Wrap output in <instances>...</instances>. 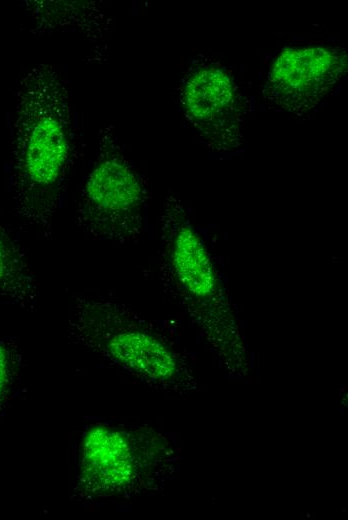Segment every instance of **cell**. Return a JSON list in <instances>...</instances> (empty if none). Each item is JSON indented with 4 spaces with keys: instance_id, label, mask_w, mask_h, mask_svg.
<instances>
[{
    "instance_id": "cell-1",
    "label": "cell",
    "mask_w": 348,
    "mask_h": 520,
    "mask_svg": "<svg viewBox=\"0 0 348 520\" xmlns=\"http://www.w3.org/2000/svg\"><path fill=\"white\" fill-rule=\"evenodd\" d=\"M73 157L66 83L49 64L20 82L12 125V189L16 211L43 234L51 233Z\"/></svg>"
},
{
    "instance_id": "cell-2",
    "label": "cell",
    "mask_w": 348,
    "mask_h": 520,
    "mask_svg": "<svg viewBox=\"0 0 348 520\" xmlns=\"http://www.w3.org/2000/svg\"><path fill=\"white\" fill-rule=\"evenodd\" d=\"M68 339L109 364L160 388H180L186 363L173 343L109 296L78 297L67 326Z\"/></svg>"
},
{
    "instance_id": "cell-3",
    "label": "cell",
    "mask_w": 348,
    "mask_h": 520,
    "mask_svg": "<svg viewBox=\"0 0 348 520\" xmlns=\"http://www.w3.org/2000/svg\"><path fill=\"white\" fill-rule=\"evenodd\" d=\"M160 274L164 285L225 354L241 349L222 274L184 202L166 198L160 217Z\"/></svg>"
},
{
    "instance_id": "cell-4",
    "label": "cell",
    "mask_w": 348,
    "mask_h": 520,
    "mask_svg": "<svg viewBox=\"0 0 348 520\" xmlns=\"http://www.w3.org/2000/svg\"><path fill=\"white\" fill-rule=\"evenodd\" d=\"M173 461L164 436L148 428L94 421L77 444L71 499L91 503L156 485Z\"/></svg>"
},
{
    "instance_id": "cell-5",
    "label": "cell",
    "mask_w": 348,
    "mask_h": 520,
    "mask_svg": "<svg viewBox=\"0 0 348 520\" xmlns=\"http://www.w3.org/2000/svg\"><path fill=\"white\" fill-rule=\"evenodd\" d=\"M148 198L145 180L122 151L114 128L106 126L80 191L78 226L97 240L134 241L143 233Z\"/></svg>"
},
{
    "instance_id": "cell-6",
    "label": "cell",
    "mask_w": 348,
    "mask_h": 520,
    "mask_svg": "<svg viewBox=\"0 0 348 520\" xmlns=\"http://www.w3.org/2000/svg\"><path fill=\"white\" fill-rule=\"evenodd\" d=\"M180 102L187 120L208 147L230 151L240 145L244 103L231 74L210 61L193 63L183 77Z\"/></svg>"
},
{
    "instance_id": "cell-7",
    "label": "cell",
    "mask_w": 348,
    "mask_h": 520,
    "mask_svg": "<svg viewBox=\"0 0 348 520\" xmlns=\"http://www.w3.org/2000/svg\"><path fill=\"white\" fill-rule=\"evenodd\" d=\"M346 70L347 54L342 48H287L272 63L263 92L281 109L303 114L335 87Z\"/></svg>"
},
{
    "instance_id": "cell-8",
    "label": "cell",
    "mask_w": 348,
    "mask_h": 520,
    "mask_svg": "<svg viewBox=\"0 0 348 520\" xmlns=\"http://www.w3.org/2000/svg\"><path fill=\"white\" fill-rule=\"evenodd\" d=\"M0 295L23 308H33L37 282L19 245L0 225Z\"/></svg>"
},
{
    "instance_id": "cell-9",
    "label": "cell",
    "mask_w": 348,
    "mask_h": 520,
    "mask_svg": "<svg viewBox=\"0 0 348 520\" xmlns=\"http://www.w3.org/2000/svg\"><path fill=\"white\" fill-rule=\"evenodd\" d=\"M17 368L16 349L4 339H0V413L11 394Z\"/></svg>"
}]
</instances>
